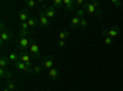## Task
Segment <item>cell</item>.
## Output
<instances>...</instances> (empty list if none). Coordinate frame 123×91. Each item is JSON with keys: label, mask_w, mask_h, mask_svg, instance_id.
Here are the masks:
<instances>
[{"label": "cell", "mask_w": 123, "mask_h": 91, "mask_svg": "<svg viewBox=\"0 0 123 91\" xmlns=\"http://www.w3.org/2000/svg\"><path fill=\"white\" fill-rule=\"evenodd\" d=\"M32 41H33V38H31V37H18V39L16 41V46L20 49H22V52H24L27 48L30 49V46L32 43Z\"/></svg>", "instance_id": "6da1fadb"}, {"label": "cell", "mask_w": 123, "mask_h": 91, "mask_svg": "<svg viewBox=\"0 0 123 91\" xmlns=\"http://www.w3.org/2000/svg\"><path fill=\"white\" fill-rule=\"evenodd\" d=\"M83 9L85 10L86 14H96V16H101V10L96 9L94 5H92V3H85L83 5Z\"/></svg>", "instance_id": "7a4b0ae2"}, {"label": "cell", "mask_w": 123, "mask_h": 91, "mask_svg": "<svg viewBox=\"0 0 123 91\" xmlns=\"http://www.w3.org/2000/svg\"><path fill=\"white\" fill-rule=\"evenodd\" d=\"M31 57H32V55H31L30 50H28V52H27V50H24V52L20 53V60H21V62H24L27 68H33L32 64H31V59H30Z\"/></svg>", "instance_id": "3957f363"}, {"label": "cell", "mask_w": 123, "mask_h": 91, "mask_svg": "<svg viewBox=\"0 0 123 91\" xmlns=\"http://www.w3.org/2000/svg\"><path fill=\"white\" fill-rule=\"evenodd\" d=\"M38 18H39L41 26H42L43 28H47L49 26V18L46 16L44 10H38Z\"/></svg>", "instance_id": "277c9868"}, {"label": "cell", "mask_w": 123, "mask_h": 91, "mask_svg": "<svg viewBox=\"0 0 123 91\" xmlns=\"http://www.w3.org/2000/svg\"><path fill=\"white\" fill-rule=\"evenodd\" d=\"M30 52H31V55H32L33 58L39 59V57H41V49H39L38 44L35 42V39L32 41V43H31V46H30Z\"/></svg>", "instance_id": "5b68a950"}, {"label": "cell", "mask_w": 123, "mask_h": 91, "mask_svg": "<svg viewBox=\"0 0 123 91\" xmlns=\"http://www.w3.org/2000/svg\"><path fill=\"white\" fill-rule=\"evenodd\" d=\"M118 33H119V26H112L108 31H105V30L102 31V36H104V37H107L108 36L111 38H115Z\"/></svg>", "instance_id": "8992f818"}, {"label": "cell", "mask_w": 123, "mask_h": 91, "mask_svg": "<svg viewBox=\"0 0 123 91\" xmlns=\"http://www.w3.org/2000/svg\"><path fill=\"white\" fill-rule=\"evenodd\" d=\"M11 38H12L11 30H10V28H5L4 31H1V33H0V44H4V42L10 41Z\"/></svg>", "instance_id": "52a82bcc"}, {"label": "cell", "mask_w": 123, "mask_h": 91, "mask_svg": "<svg viewBox=\"0 0 123 91\" xmlns=\"http://www.w3.org/2000/svg\"><path fill=\"white\" fill-rule=\"evenodd\" d=\"M54 60L52 58V55H46L43 59H42V67L44 69H52L54 68Z\"/></svg>", "instance_id": "ba28073f"}, {"label": "cell", "mask_w": 123, "mask_h": 91, "mask_svg": "<svg viewBox=\"0 0 123 91\" xmlns=\"http://www.w3.org/2000/svg\"><path fill=\"white\" fill-rule=\"evenodd\" d=\"M63 3H64V10H65V12H70V11H75V0H63Z\"/></svg>", "instance_id": "9c48e42d"}, {"label": "cell", "mask_w": 123, "mask_h": 91, "mask_svg": "<svg viewBox=\"0 0 123 91\" xmlns=\"http://www.w3.org/2000/svg\"><path fill=\"white\" fill-rule=\"evenodd\" d=\"M44 12H46V16H47L48 18H54V17H55V14H57V9H55L53 5L46 6Z\"/></svg>", "instance_id": "30bf717a"}, {"label": "cell", "mask_w": 123, "mask_h": 91, "mask_svg": "<svg viewBox=\"0 0 123 91\" xmlns=\"http://www.w3.org/2000/svg\"><path fill=\"white\" fill-rule=\"evenodd\" d=\"M30 17H31V15H30V11H28L27 9L22 10V11L20 12V15H18V20H20V22H27L28 20H30Z\"/></svg>", "instance_id": "8fae6325"}, {"label": "cell", "mask_w": 123, "mask_h": 91, "mask_svg": "<svg viewBox=\"0 0 123 91\" xmlns=\"http://www.w3.org/2000/svg\"><path fill=\"white\" fill-rule=\"evenodd\" d=\"M48 75L52 80H57L59 78V69L58 68H52L48 70Z\"/></svg>", "instance_id": "7c38bea8"}, {"label": "cell", "mask_w": 123, "mask_h": 91, "mask_svg": "<svg viewBox=\"0 0 123 91\" xmlns=\"http://www.w3.org/2000/svg\"><path fill=\"white\" fill-rule=\"evenodd\" d=\"M27 24H28V26H30V27H36V26L41 25L39 18H37L36 16H31V17H30V20L27 21Z\"/></svg>", "instance_id": "4fadbf2b"}, {"label": "cell", "mask_w": 123, "mask_h": 91, "mask_svg": "<svg viewBox=\"0 0 123 91\" xmlns=\"http://www.w3.org/2000/svg\"><path fill=\"white\" fill-rule=\"evenodd\" d=\"M12 74L9 72L7 69L5 68H0V78H3V79H11Z\"/></svg>", "instance_id": "5bb4252c"}, {"label": "cell", "mask_w": 123, "mask_h": 91, "mask_svg": "<svg viewBox=\"0 0 123 91\" xmlns=\"http://www.w3.org/2000/svg\"><path fill=\"white\" fill-rule=\"evenodd\" d=\"M80 20L81 18H79L78 16H75V17H73L70 20V25H71V27H73L74 30H76L78 27H80Z\"/></svg>", "instance_id": "9a60e30c"}, {"label": "cell", "mask_w": 123, "mask_h": 91, "mask_svg": "<svg viewBox=\"0 0 123 91\" xmlns=\"http://www.w3.org/2000/svg\"><path fill=\"white\" fill-rule=\"evenodd\" d=\"M9 63H10L9 57H5V55L0 57V68H5V67H7Z\"/></svg>", "instance_id": "2e32d148"}, {"label": "cell", "mask_w": 123, "mask_h": 91, "mask_svg": "<svg viewBox=\"0 0 123 91\" xmlns=\"http://www.w3.org/2000/svg\"><path fill=\"white\" fill-rule=\"evenodd\" d=\"M9 59H10V62L16 63V62H18V60H20V54H17L16 52H11V53L9 54Z\"/></svg>", "instance_id": "e0dca14e"}, {"label": "cell", "mask_w": 123, "mask_h": 91, "mask_svg": "<svg viewBox=\"0 0 123 91\" xmlns=\"http://www.w3.org/2000/svg\"><path fill=\"white\" fill-rule=\"evenodd\" d=\"M69 36H70V32H69V31H67V30H64V31H60V32H59L58 38H59V39H62V41H65V39H67Z\"/></svg>", "instance_id": "ac0fdd59"}, {"label": "cell", "mask_w": 123, "mask_h": 91, "mask_svg": "<svg viewBox=\"0 0 123 91\" xmlns=\"http://www.w3.org/2000/svg\"><path fill=\"white\" fill-rule=\"evenodd\" d=\"M6 87L10 89L11 91H16V85H15V83L12 81L11 79H7L6 80Z\"/></svg>", "instance_id": "d6986e66"}, {"label": "cell", "mask_w": 123, "mask_h": 91, "mask_svg": "<svg viewBox=\"0 0 123 91\" xmlns=\"http://www.w3.org/2000/svg\"><path fill=\"white\" fill-rule=\"evenodd\" d=\"M15 64V68L16 69H18V70H24V72H25V70H26V64L24 63V62H21V60H18V62H16V63H14Z\"/></svg>", "instance_id": "ffe728a7"}, {"label": "cell", "mask_w": 123, "mask_h": 91, "mask_svg": "<svg viewBox=\"0 0 123 91\" xmlns=\"http://www.w3.org/2000/svg\"><path fill=\"white\" fill-rule=\"evenodd\" d=\"M36 5H37V4H36L35 0H26V1H25V6L28 7V9H35Z\"/></svg>", "instance_id": "44dd1931"}, {"label": "cell", "mask_w": 123, "mask_h": 91, "mask_svg": "<svg viewBox=\"0 0 123 91\" xmlns=\"http://www.w3.org/2000/svg\"><path fill=\"white\" fill-rule=\"evenodd\" d=\"M85 14H86V12H85V10H84L83 7H80V9H76V10H75V15H76L79 18H83V17L85 16Z\"/></svg>", "instance_id": "7402d4cb"}, {"label": "cell", "mask_w": 123, "mask_h": 91, "mask_svg": "<svg viewBox=\"0 0 123 91\" xmlns=\"http://www.w3.org/2000/svg\"><path fill=\"white\" fill-rule=\"evenodd\" d=\"M52 5H53L55 9H59V7H62V6H64V3H63V0H54Z\"/></svg>", "instance_id": "603a6c76"}, {"label": "cell", "mask_w": 123, "mask_h": 91, "mask_svg": "<svg viewBox=\"0 0 123 91\" xmlns=\"http://www.w3.org/2000/svg\"><path fill=\"white\" fill-rule=\"evenodd\" d=\"M20 27H21V30H24V31H30V26L27 22H20Z\"/></svg>", "instance_id": "cb8c5ba5"}, {"label": "cell", "mask_w": 123, "mask_h": 91, "mask_svg": "<svg viewBox=\"0 0 123 91\" xmlns=\"http://www.w3.org/2000/svg\"><path fill=\"white\" fill-rule=\"evenodd\" d=\"M43 67L42 65H36V67H33V73H36V74H41L42 73V69Z\"/></svg>", "instance_id": "d4e9b609"}, {"label": "cell", "mask_w": 123, "mask_h": 91, "mask_svg": "<svg viewBox=\"0 0 123 91\" xmlns=\"http://www.w3.org/2000/svg\"><path fill=\"white\" fill-rule=\"evenodd\" d=\"M112 43H113V38H111V37H105V44L106 46H111Z\"/></svg>", "instance_id": "484cf974"}, {"label": "cell", "mask_w": 123, "mask_h": 91, "mask_svg": "<svg viewBox=\"0 0 123 91\" xmlns=\"http://www.w3.org/2000/svg\"><path fill=\"white\" fill-rule=\"evenodd\" d=\"M86 26H87V20H86L85 17H83V18L80 20V27L84 28V27H86Z\"/></svg>", "instance_id": "4316f807"}, {"label": "cell", "mask_w": 123, "mask_h": 91, "mask_svg": "<svg viewBox=\"0 0 123 91\" xmlns=\"http://www.w3.org/2000/svg\"><path fill=\"white\" fill-rule=\"evenodd\" d=\"M112 5H115V6H121V5H122V1H119V0H112Z\"/></svg>", "instance_id": "83f0119b"}, {"label": "cell", "mask_w": 123, "mask_h": 91, "mask_svg": "<svg viewBox=\"0 0 123 91\" xmlns=\"http://www.w3.org/2000/svg\"><path fill=\"white\" fill-rule=\"evenodd\" d=\"M58 46H59L60 48H63V47L65 46V41H62V39H58Z\"/></svg>", "instance_id": "f1b7e54d"}, {"label": "cell", "mask_w": 123, "mask_h": 91, "mask_svg": "<svg viewBox=\"0 0 123 91\" xmlns=\"http://www.w3.org/2000/svg\"><path fill=\"white\" fill-rule=\"evenodd\" d=\"M75 4H76V5H84V4H85V1H84V0H76Z\"/></svg>", "instance_id": "f546056e"}, {"label": "cell", "mask_w": 123, "mask_h": 91, "mask_svg": "<svg viewBox=\"0 0 123 91\" xmlns=\"http://www.w3.org/2000/svg\"><path fill=\"white\" fill-rule=\"evenodd\" d=\"M92 5H94V6H95V7L97 9V7L100 6V1H97V0H95V1H92Z\"/></svg>", "instance_id": "4dcf8cb0"}, {"label": "cell", "mask_w": 123, "mask_h": 91, "mask_svg": "<svg viewBox=\"0 0 123 91\" xmlns=\"http://www.w3.org/2000/svg\"><path fill=\"white\" fill-rule=\"evenodd\" d=\"M0 28H1V31H4V30H5V25H4L3 20H1V22H0Z\"/></svg>", "instance_id": "1f68e13d"}, {"label": "cell", "mask_w": 123, "mask_h": 91, "mask_svg": "<svg viewBox=\"0 0 123 91\" xmlns=\"http://www.w3.org/2000/svg\"><path fill=\"white\" fill-rule=\"evenodd\" d=\"M3 91H11V90H10V89H7V87H6V89H4Z\"/></svg>", "instance_id": "d6a6232c"}, {"label": "cell", "mask_w": 123, "mask_h": 91, "mask_svg": "<svg viewBox=\"0 0 123 91\" xmlns=\"http://www.w3.org/2000/svg\"><path fill=\"white\" fill-rule=\"evenodd\" d=\"M16 91H20V90H16Z\"/></svg>", "instance_id": "836d02e7"}]
</instances>
